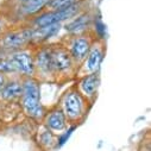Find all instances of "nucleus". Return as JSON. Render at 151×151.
<instances>
[{
	"mask_svg": "<svg viewBox=\"0 0 151 151\" xmlns=\"http://www.w3.org/2000/svg\"><path fill=\"white\" fill-rule=\"evenodd\" d=\"M76 127H78L76 125H69L63 132H61V133L57 134V138H56V151L60 150V149H62L70 140V138H71L74 131L76 130Z\"/></svg>",
	"mask_w": 151,
	"mask_h": 151,
	"instance_id": "f3484780",
	"label": "nucleus"
},
{
	"mask_svg": "<svg viewBox=\"0 0 151 151\" xmlns=\"http://www.w3.org/2000/svg\"><path fill=\"white\" fill-rule=\"evenodd\" d=\"M50 0H18L16 1L14 16L18 20L29 22L31 18L43 12Z\"/></svg>",
	"mask_w": 151,
	"mask_h": 151,
	"instance_id": "9b49d317",
	"label": "nucleus"
},
{
	"mask_svg": "<svg viewBox=\"0 0 151 151\" xmlns=\"http://www.w3.org/2000/svg\"><path fill=\"white\" fill-rule=\"evenodd\" d=\"M23 79L17 75L7 76V80L0 93V99L6 102H16L19 101L23 89Z\"/></svg>",
	"mask_w": 151,
	"mask_h": 151,
	"instance_id": "ddd939ff",
	"label": "nucleus"
},
{
	"mask_svg": "<svg viewBox=\"0 0 151 151\" xmlns=\"http://www.w3.org/2000/svg\"><path fill=\"white\" fill-rule=\"evenodd\" d=\"M32 37L33 27L29 24L14 30H9L0 37V49L10 54L16 50L32 48Z\"/></svg>",
	"mask_w": 151,
	"mask_h": 151,
	"instance_id": "20e7f679",
	"label": "nucleus"
},
{
	"mask_svg": "<svg viewBox=\"0 0 151 151\" xmlns=\"http://www.w3.org/2000/svg\"><path fill=\"white\" fill-rule=\"evenodd\" d=\"M93 42H94V38L92 33H85V35H78V36H69L63 45L70 54L75 64L80 68Z\"/></svg>",
	"mask_w": 151,
	"mask_h": 151,
	"instance_id": "0eeeda50",
	"label": "nucleus"
},
{
	"mask_svg": "<svg viewBox=\"0 0 151 151\" xmlns=\"http://www.w3.org/2000/svg\"><path fill=\"white\" fill-rule=\"evenodd\" d=\"M80 1H82V0H50L45 10L47 11H58V10L67 9L74 4H78Z\"/></svg>",
	"mask_w": 151,
	"mask_h": 151,
	"instance_id": "a211bd4d",
	"label": "nucleus"
},
{
	"mask_svg": "<svg viewBox=\"0 0 151 151\" xmlns=\"http://www.w3.org/2000/svg\"><path fill=\"white\" fill-rule=\"evenodd\" d=\"M6 80H7L6 75H5V74H0V93H1V89H3V87H4L5 82H6Z\"/></svg>",
	"mask_w": 151,
	"mask_h": 151,
	"instance_id": "6ab92c4d",
	"label": "nucleus"
},
{
	"mask_svg": "<svg viewBox=\"0 0 151 151\" xmlns=\"http://www.w3.org/2000/svg\"><path fill=\"white\" fill-rule=\"evenodd\" d=\"M105 56H106L105 42L94 40L85 61L82 62V64L78 70V75L88 74V73H100Z\"/></svg>",
	"mask_w": 151,
	"mask_h": 151,
	"instance_id": "6e6552de",
	"label": "nucleus"
},
{
	"mask_svg": "<svg viewBox=\"0 0 151 151\" xmlns=\"http://www.w3.org/2000/svg\"><path fill=\"white\" fill-rule=\"evenodd\" d=\"M3 26H4V20L3 18H0V32H3Z\"/></svg>",
	"mask_w": 151,
	"mask_h": 151,
	"instance_id": "aec40b11",
	"label": "nucleus"
},
{
	"mask_svg": "<svg viewBox=\"0 0 151 151\" xmlns=\"http://www.w3.org/2000/svg\"><path fill=\"white\" fill-rule=\"evenodd\" d=\"M56 133L48 130L43 124H40L36 132V143L42 151H56Z\"/></svg>",
	"mask_w": 151,
	"mask_h": 151,
	"instance_id": "2eb2a0df",
	"label": "nucleus"
},
{
	"mask_svg": "<svg viewBox=\"0 0 151 151\" xmlns=\"http://www.w3.org/2000/svg\"><path fill=\"white\" fill-rule=\"evenodd\" d=\"M93 17H94V13H92L91 11L82 10L74 18L65 22L62 25V30L68 36H78V35L91 33L92 24H93Z\"/></svg>",
	"mask_w": 151,
	"mask_h": 151,
	"instance_id": "9d476101",
	"label": "nucleus"
},
{
	"mask_svg": "<svg viewBox=\"0 0 151 151\" xmlns=\"http://www.w3.org/2000/svg\"><path fill=\"white\" fill-rule=\"evenodd\" d=\"M91 33H92V36H93V38L96 40V41L106 42V40H107V36H108L107 25L104 23L102 17H101V14H100L99 12H95V13H94Z\"/></svg>",
	"mask_w": 151,
	"mask_h": 151,
	"instance_id": "dca6fc26",
	"label": "nucleus"
},
{
	"mask_svg": "<svg viewBox=\"0 0 151 151\" xmlns=\"http://www.w3.org/2000/svg\"><path fill=\"white\" fill-rule=\"evenodd\" d=\"M7 56L18 76H20L22 79L36 76L33 48H25V49L16 50V51L7 54Z\"/></svg>",
	"mask_w": 151,
	"mask_h": 151,
	"instance_id": "423d86ee",
	"label": "nucleus"
},
{
	"mask_svg": "<svg viewBox=\"0 0 151 151\" xmlns=\"http://www.w3.org/2000/svg\"><path fill=\"white\" fill-rule=\"evenodd\" d=\"M51 58L55 80H69L70 78L78 76L79 67L75 64L63 44H51Z\"/></svg>",
	"mask_w": 151,
	"mask_h": 151,
	"instance_id": "7ed1b4c3",
	"label": "nucleus"
},
{
	"mask_svg": "<svg viewBox=\"0 0 151 151\" xmlns=\"http://www.w3.org/2000/svg\"><path fill=\"white\" fill-rule=\"evenodd\" d=\"M62 31V24H54L45 27H33L32 48L48 44L50 40L55 38Z\"/></svg>",
	"mask_w": 151,
	"mask_h": 151,
	"instance_id": "4468645a",
	"label": "nucleus"
},
{
	"mask_svg": "<svg viewBox=\"0 0 151 151\" xmlns=\"http://www.w3.org/2000/svg\"><path fill=\"white\" fill-rule=\"evenodd\" d=\"M22 95L19 99L24 114L35 123H42L48 107L42 101V81L36 76L24 78Z\"/></svg>",
	"mask_w": 151,
	"mask_h": 151,
	"instance_id": "f257e3e1",
	"label": "nucleus"
},
{
	"mask_svg": "<svg viewBox=\"0 0 151 151\" xmlns=\"http://www.w3.org/2000/svg\"><path fill=\"white\" fill-rule=\"evenodd\" d=\"M35 65H36V78L44 81H54L55 75L52 69V58H51V44H43L33 48Z\"/></svg>",
	"mask_w": 151,
	"mask_h": 151,
	"instance_id": "39448f33",
	"label": "nucleus"
},
{
	"mask_svg": "<svg viewBox=\"0 0 151 151\" xmlns=\"http://www.w3.org/2000/svg\"><path fill=\"white\" fill-rule=\"evenodd\" d=\"M41 124H43V126H45L48 130L52 131L56 134L63 132L70 125L65 114L60 108L58 105H55V106H51L48 108Z\"/></svg>",
	"mask_w": 151,
	"mask_h": 151,
	"instance_id": "f8f14e48",
	"label": "nucleus"
},
{
	"mask_svg": "<svg viewBox=\"0 0 151 151\" xmlns=\"http://www.w3.org/2000/svg\"><path fill=\"white\" fill-rule=\"evenodd\" d=\"M92 105L75 86L69 87L58 99V106L65 114L69 124L76 126L85 122Z\"/></svg>",
	"mask_w": 151,
	"mask_h": 151,
	"instance_id": "f03ea898",
	"label": "nucleus"
},
{
	"mask_svg": "<svg viewBox=\"0 0 151 151\" xmlns=\"http://www.w3.org/2000/svg\"><path fill=\"white\" fill-rule=\"evenodd\" d=\"M100 85H101L100 73H88V74L79 75L78 81L74 86L76 87V89L91 104H94V101L96 100L98 94H99Z\"/></svg>",
	"mask_w": 151,
	"mask_h": 151,
	"instance_id": "1a4fd4ad",
	"label": "nucleus"
}]
</instances>
